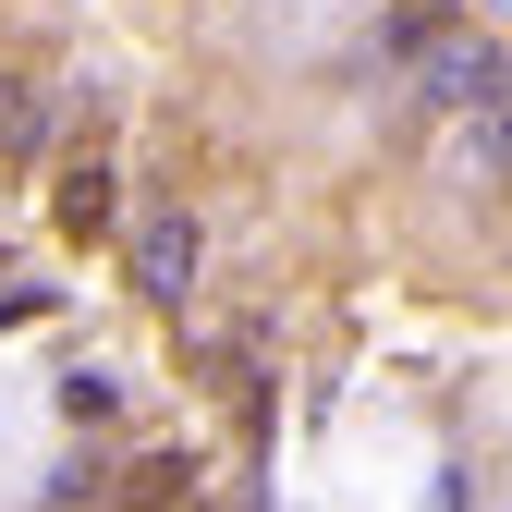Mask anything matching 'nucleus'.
<instances>
[{"instance_id": "nucleus-1", "label": "nucleus", "mask_w": 512, "mask_h": 512, "mask_svg": "<svg viewBox=\"0 0 512 512\" xmlns=\"http://www.w3.org/2000/svg\"><path fill=\"white\" fill-rule=\"evenodd\" d=\"M500 86H512V61H500L488 37H427V49H415V98H427L439 122H464V110H488Z\"/></svg>"}, {"instance_id": "nucleus-2", "label": "nucleus", "mask_w": 512, "mask_h": 512, "mask_svg": "<svg viewBox=\"0 0 512 512\" xmlns=\"http://www.w3.org/2000/svg\"><path fill=\"white\" fill-rule=\"evenodd\" d=\"M0 159H13V171H49L61 159V86L25 74V61H0Z\"/></svg>"}, {"instance_id": "nucleus-3", "label": "nucleus", "mask_w": 512, "mask_h": 512, "mask_svg": "<svg viewBox=\"0 0 512 512\" xmlns=\"http://www.w3.org/2000/svg\"><path fill=\"white\" fill-rule=\"evenodd\" d=\"M122 269H135L147 305H183V293H196V220H183V208H147L135 244H122Z\"/></svg>"}, {"instance_id": "nucleus-4", "label": "nucleus", "mask_w": 512, "mask_h": 512, "mask_svg": "<svg viewBox=\"0 0 512 512\" xmlns=\"http://www.w3.org/2000/svg\"><path fill=\"white\" fill-rule=\"evenodd\" d=\"M61 183H49V208H61V232H110V183H122V159H110V135H74L49 159Z\"/></svg>"}, {"instance_id": "nucleus-5", "label": "nucleus", "mask_w": 512, "mask_h": 512, "mask_svg": "<svg viewBox=\"0 0 512 512\" xmlns=\"http://www.w3.org/2000/svg\"><path fill=\"white\" fill-rule=\"evenodd\" d=\"M196 452H135V464H110V500L122 512H196Z\"/></svg>"}, {"instance_id": "nucleus-6", "label": "nucleus", "mask_w": 512, "mask_h": 512, "mask_svg": "<svg viewBox=\"0 0 512 512\" xmlns=\"http://www.w3.org/2000/svg\"><path fill=\"white\" fill-rule=\"evenodd\" d=\"M452 159H464V171H512V86H500L488 110L452 122Z\"/></svg>"}, {"instance_id": "nucleus-7", "label": "nucleus", "mask_w": 512, "mask_h": 512, "mask_svg": "<svg viewBox=\"0 0 512 512\" xmlns=\"http://www.w3.org/2000/svg\"><path fill=\"white\" fill-rule=\"evenodd\" d=\"M110 403H122L110 366H74V378H61V415H110Z\"/></svg>"}]
</instances>
